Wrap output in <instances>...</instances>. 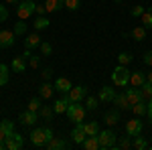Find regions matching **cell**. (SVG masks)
<instances>
[{"instance_id": "bcb514c9", "label": "cell", "mask_w": 152, "mask_h": 150, "mask_svg": "<svg viewBox=\"0 0 152 150\" xmlns=\"http://www.w3.org/2000/svg\"><path fill=\"white\" fill-rule=\"evenodd\" d=\"M142 61H144V65L152 67V51H146V53H144V57H142Z\"/></svg>"}, {"instance_id": "44dd1931", "label": "cell", "mask_w": 152, "mask_h": 150, "mask_svg": "<svg viewBox=\"0 0 152 150\" xmlns=\"http://www.w3.org/2000/svg\"><path fill=\"white\" fill-rule=\"evenodd\" d=\"M144 81H146V75H144L142 71H132V73H130V85L140 87Z\"/></svg>"}, {"instance_id": "681fc988", "label": "cell", "mask_w": 152, "mask_h": 150, "mask_svg": "<svg viewBox=\"0 0 152 150\" xmlns=\"http://www.w3.org/2000/svg\"><path fill=\"white\" fill-rule=\"evenodd\" d=\"M4 2H6V4H18L20 0H4Z\"/></svg>"}, {"instance_id": "f35d334b", "label": "cell", "mask_w": 152, "mask_h": 150, "mask_svg": "<svg viewBox=\"0 0 152 150\" xmlns=\"http://www.w3.org/2000/svg\"><path fill=\"white\" fill-rule=\"evenodd\" d=\"M0 128H2V130H6V134H8V136L14 132V124H12L10 120H2V122H0Z\"/></svg>"}, {"instance_id": "6da1fadb", "label": "cell", "mask_w": 152, "mask_h": 150, "mask_svg": "<svg viewBox=\"0 0 152 150\" xmlns=\"http://www.w3.org/2000/svg\"><path fill=\"white\" fill-rule=\"evenodd\" d=\"M55 134H53V130L51 128H37V130H33L31 132V144L33 146H37V148H43V146H47V142L51 138H53Z\"/></svg>"}, {"instance_id": "d590c367", "label": "cell", "mask_w": 152, "mask_h": 150, "mask_svg": "<svg viewBox=\"0 0 152 150\" xmlns=\"http://www.w3.org/2000/svg\"><path fill=\"white\" fill-rule=\"evenodd\" d=\"M26 110H31V112H39V110H41V100H39V97H31Z\"/></svg>"}, {"instance_id": "30bf717a", "label": "cell", "mask_w": 152, "mask_h": 150, "mask_svg": "<svg viewBox=\"0 0 152 150\" xmlns=\"http://www.w3.org/2000/svg\"><path fill=\"white\" fill-rule=\"evenodd\" d=\"M16 43V35L14 31H0V49L4 47H12Z\"/></svg>"}, {"instance_id": "f907efd6", "label": "cell", "mask_w": 152, "mask_h": 150, "mask_svg": "<svg viewBox=\"0 0 152 150\" xmlns=\"http://www.w3.org/2000/svg\"><path fill=\"white\" fill-rule=\"evenodd\" d=\"M146 81H150V83H152V71H148V75H146Z\"/></svg>"}, {"instance_id": "ffe728a7", "label": "cell", "mask_w": 152, "mask_h": 150, "mask_svg": "<svg viewBox=\"0 0 152 150\" xmlns=\"http://www.w3.org/2000/svg\"><path fill=\"white\" fill-rule=\"evenodd\" d=\"M67 105H69V97L65 95V97H59V100H55L53 110H55V114H65V112H67Z\"/></svg>"}, {"instance_id": "cb8c5ba5", "label": "cell", "mask_w": 152, "mask_h": 150, "mask_svg": "<svg viewBox=\"0 0 152 150\" xmlns=\"http://www.w3.org/2000/svg\"><path fill=\"white\" fill-rule=\"evenodd\" d=\"M104 122L107 124V126H116L118 122H120V112H118V110H112V112H107V114L104 116Z\"/></svg>"}, {"instance_id": "f6af8a7d", "label": "cell", "mask_w": 152, "mask_h": 150, "mask_svg": "<svg viewBox=\"0 0 152 150\" xmlns=\"http://www.w3.org/2000/svg\"><path fill=\"white\" fill-rule=\"evenodd\" d=\"M41 75H43V81H49L53 77V69H51V67H45V69L41 71Z\"/></svg>"}, {"instance_id": "4dcf8cb0", "label": "cell", "mask_w": 152, "mask_h": 150, "mask_svg": "<svg viewBox=\"0 0 152 150\" xmlns=\"http://www.w3.org/2000/svg\"><path fill=\"white\" fill-rule=\"evenodd\" d=\"M8 67H6V65H2V63H0V87H4V85H6V83H8V79H10V73H8Z\"/></svg>"}, {"instance_id": "d6986e66", "label": "cell", "mask_w": 152, "mask_h": 150, "mask_svg": "<svg viewBox=\"0 0 152 150\" xmlns=\"http://www.w3.org/2000/svg\"><path fill=\"white\" fill-rule=\"evenodd\" d=\"M41 43H43V41H41V37L37 35V33L26 35V39H24V47H26V49H31V51L37 49V47H41Z\"/></svg>"}, {"instance_id": "7402d4cb", "label": "cell", "mask_w": 152, "mask_h": 150, "mask_svg": "<svg viewBox=\"0 0 152 150\" xmlns=\"http://www.w3.org/2000/svg\"><path fill=\"white\" fill-rule=\"evenodd\" d=\"M65 6V0H45V8L47 12H57Z\"/></svg>"}, {"instance_id": "4fadbf2b", "label": "cell", "mask_w": 152, "mask_h": 150, "mask_svg": "<svg viewBox=\"0 0 152 150\" xmlns=\"http://www.w3.org/2000/svg\"><path fill=\"white\" fill-rule=\"evenodd\" d=\"M126 95H128V102H130L132 105L138 104V102H144L140 87H134V85H132V87H128V89H126Z\"/></svg>"}, {"instance_id": "ba28073f", "label": "cell", "mask_w": 152, "mask_h": 150, "mask_svg": "<svg viewBox=\"0 0 152 150\" xmlns=\"http://www.w3.org/2000/svg\"><path fill=\"white\" fill-rule=\"evenodd\" d=\"M126 134H130L132 138L138 136V134H142V120H138V116L126 122Z\"/></svg>"}, {"instance_id": "5bb4252c", "label": "cell", "mask_w": 152, "mask_h": 150, "mask_svg": "<svg viewBox=\"0 0 152 150\" xmlns=\"http://www.w3.org/2000/svg\"><path fill=\"white\" fill-rule=\"evenodd\" d=\"M85 138H87V134H85V130H83V124H75L73 132H71V140H73L75 144H83Z\"/></svg>"}, {"instance_id": "83f0119b", "label": "cell", "mask_w": 152, "mask_h": 150, "mask_svg": "<svg viewBox=\"0 0 152 150\" xmlns=\"http://www.w3.org/2000/svg\"><path fill=\"white\" fill-rule=\"evenodd\" d=\"M33 24H35L37 31H45V29H49V26H51V20H49L47 16H37Z\"/></svg>"}, {"instance_id": "f1b7e54d", "label": "cell", "mask_w": 152, "mask_h": 150, "mask_svg": "<svg viewBox=\"0 0 152 150\" xmlns=\"http://www.w3.org/2000/svg\"><path fill=\"white\" fill-rule=\"evenodd\" d=\"M120 150H128L132 148V136L130 134H126V136H120V140H118V144H116Z\"/></svg>"}, {"instance_id": "9c48e42d", "label": "cell", "mask_w": 152, "mask_h": 150, "mask_svg": "<svg viewBox=\"0 0 152 150\" xmlns=\"http://www.w3.org/2000/svg\"><path fill=\"white\" fill-rule=\"evenodd\" d=\"M18 120L23 122L24 126H35L37 122H39V112H31V110H24V112H20Z\"/></svg>"}, {"instance_id": "7dc6e473", "label": "cell", "mask_w": 152, "mask_h": 150, "mask_svg": "<svg viewBox=\"0 0 152 150\" xmlns=\"http://www.w3.org/2000/svg\"><path fill=\"white\" fill-rule=\"evenodd\" d=\"M45 12H47V8H45V4H37V14H39V16H43Z\"/></svg>"}, {"instance_id": "484cf974", "label": "cell", "mask_w": 152, "mask_h": 150, "mask_svg": "<svg viewBox=\"0 0 152 150\" xmlns=\"http://www.w3.org/2000/svg\"><path fill=\"white\" fill-rule=\"evenodd\" d=\"M132 148H136V150H146V148H148V140L142 138L140 134H138V136H134V138H132Z\"/></svg>"}, {"instance_id": "e575fe53", "label": "cell", "mask_w": 152, "mask_h": 150, "mask_svg": "<svg viewBox=\"0 0 152 150\" xmlns=\"http://www.w3.org/2000/svg\"><path fill=\"white\" fill-rule=\"evenodd\" d=\"M79 6H81V0H65V8L71 12L79 10Z\"/></svg>"}, {"instance_id": "8d00e7d4", "label": "cell", "mask_w": 152, "mask_h": 150, "mask_svg": "<svg viewBox=\"0 0 152 150\" xmlns=\"http://www.w3.org/2000/svg\"><path fill=\"white\" fill-rule=\"evenodd\" d=\"M14 35H16V37L26 35V23H24V20H20V23L14 24Z\"/></svg>"}, {"instance_id": "ee69618b", "label": "cell", "mask_w": 152, "mask_h": 150, "mask_svg": "<svg viewBox=\"0 0 152 150\" xmlns=\"http://www.w3.org/2000/svg\"><path fill=\"white\" fill-rule=\"evenodd\" d=\"M6 18H8V6L4 2V4H0V23H4Z\"/></svg>"}, {"instance_id": "d4e9b609", "label": "cell", "mask_w": 152, "mask_h": 150, "mask_svg": "<svg viewBox=\"0 0 152 150\" xmlns=\"http://www.w3.org/2000/svg\"><path fill=\"white\" fill-rule=\"evenodd\" d=\"M83 130H85L87 136H97V132H99V124H97V122H83Z\"/></svg>"}, {"instance_id": "ab89813d", "label": "cell", "mask_w": 152, "mask_h": 150, "mask_svg": "<svg viewBox=\"0 0 152 150\" xmlns=\"http://www.w3.org/2000/svg\"><path fill=\"white\" fill-rule=\"evenodd\" d=\"M97 104H99V97H94V95L87 97V110H89V112L97 110Z\"/></svg>"}, {"instance_id": "603a6c76", "label": "cell", "mask_w": 152, "mask_h": 150, "mask_svg": "<svg viewBox=\"0 0 152 150\" xmlns=\"http://www.w3.org/2000/svg\"><path fill=\"white\" fill-rule=\"evenodd\" d=\"M81 146L85 150H99V140H97V136H87Z\"/></svg>"}, {"instance_id": "2e32d148", "label": "cell", "mask_w": 152, "mask_h": 150, "mask_svg": "<svg viewBox=\"0 0 152 150\" xmlns=\"http://www.w3.org/2000/svg\"><path fill=\"white\" fill-rule=\"evenodd\" d=\"M71 87H73V85H71V81L67 79V77H57V79H55V89H57V91L69 93Z\"/></svg>"}, {"instance_id": "277c9868", "label": "cell", "mask_w": 152, "mask_h": 150, "mask_svg": "<svg viewBox=\"0 0 152 150\" xmlns=\"http://www.w3.org/2000/svg\"><path fill=\"white\" fill-rule=\"evenodd\" d=\"M97 140H99V148H116L118 144V134L114 130H99L97 132Z\"/></svg>"}, {"instance_id": "816d5d0a", "label": "cell", "mask_w": 152, "mask_h": 150, "mask_svg": "<svg viewBox=\"0 0 152 150\" xmlns=\"http://www.w3.org/2000/svg\"><path fill=\"white\" fill-rule=\"evenodd\" d=\"M116 2H118V4H120V2H122V0H116Z\"/></svg>"}, {"instance_id": "8992f818", "label": "cell", "mask_w": 152, "mask_h": 150, "mask_svg": "<svg viewBox=\"0 0 152 150\" xmlns=\"http://www.w3.org/2000/svg\"><path fill=\"white\" fill-rule=\"evenodd\" d=\"M23 146H24L23 134H16V132H12L10 136L6 138V150H20Z\"/></svg>"}, {"instance_id": "60d3db41", "label": "cell", "mask_w": 152, "mask_h": 150, "mask_svg": "<svg viewBox=\"0 0 152 150\" xmlns=\"http://www.w3.org/2000/svg\"><path fill=\"white\" fill-rule=\"evenodd\" d=\"M51 53H53V45L47 43V41H43L41 43V55H51Z\"/></svg>"}, {"instance_id": "5b68a950", "label": "cell", "mask_w": 152, "mask_h": 150, "mask_svg": "<svg viewBox=\"0 0 152 150\" xmlns=\"http://www.w3.org/2000/svg\"><path fill=\"white\" fill-rule=\"evenodd\" d=\"M35 12H37V4L33 0H23V2H18V6H16V16H18L20 20L31 18Z\"/></svg>"}, {"instance_id": "ac0fdd59", "label": "cell", "mask_w": 152, "mask_h": 150, "mask_svg": "<svg viewBox=\"0 0 152 150\" xmlns=\"http://www.w3.org/2000/svg\"><path fill=\"white\" fill-rule=\"evenodd\" d=\"M12 71H16V73H24L26 71V59L23 57V55H18V57L12 59Z\"/></svg>"}, {"instance_id": "c3c4849f", "label": "cell", "mask_w": 152, "mask_h": 150, "mask_svg": "<svg viewBox=\"0 0 152 150\" xmlns=\"http://www.w3.org/2000/svg\"><path fill=\"white\" fill-rule=\"evenodd\" d=\"M146 104H148V112H146V116L150 118V124H152V97L148 100V102H146Z\"/></svg>"}, {"instance_id": "74e56055", "label": "cell", "mask_w": 152, "mask_h": 150, "mask_svg": "<svg viewBox=\"0 0 152 150\" xmlns=\"http://www.w3.org/2000/svg\"><path fill=\"white\" fill-rule=\"evenodd\" d=\"M132 55H130V53H120V55H118V63H120V65H130V63H132Z\"/></svg>"}, {"instance_id": "836d02e7", "label": "cell", "mask_w": 152, "mask_h": 150, "mask_svg": "<svg viewBox=\"0 0 152 150\" xmlns=\"http://www.w3.org/2000/svg\"><path fill=\"white\" fill-rule=\"evenodd\" d=\"M132 37H134L136 41H144V39H146V29H144V26H134V29H132Z\"/></svg>"}, {"instance_id": "8fae6325", "label": "cell", "mask_w": 152, "mask_h": 150, "mask_svg": "<svg viewBox=\"0 0 152 150\" xmlns=\"http://www.w3.org/2000/svg\"><path fill=\"white\" fill-rule=\"evenodd\" d=\"M53 91H55V85L51 81H43V85L39 87V97L41 100H51L53 97Z\"/></svg>"}, {"instance_id": "b9f144b4", "label": "cell", "mask_w": 152, "mask_h": 150, "mask_svg": "<svg viewBox=\"0 0 152 150\" xmlns=\"http://www.w3.org/2000/svg\"><path fill=\"white\" fill-rule=\"evenodd\" d=\"M144 10H146L144 6H132V8H130V14H132V16H136V18H140L142 14H144Z\"/></svg>"}, {"instance_id": "4316f807", "label": "cell", "mask_w": 152, "mask_h": 150, "mask_svg": "<svg viewBox=\"0 0 152 150\" xmlns=\"http://www.w3.org/2000/svg\"><path fill=\"white\" fill-rule=\"evenodd\" d=\"M132 112H134V116L142 118V116H146V112H148V104L146 102H138V104L132 105Z\"/></svg>"}, {"instance_id": "d6a6232c", "label": "cell", "mask_w": 152, "mask_h": 150, "mask_svg": "<svg viewBox=\"0 0 152 150\" xmlns=\"http://www.w3.org/2000/svg\"><path fill=\"white\" fill-rule=\"evenodd\" d=\"M140 20H142V26L144 29H152V10H144Z\"/></svg>"}, {"instance_id": "9a60e30c", "label": "cell", "mask_w": 152, "mask_h": 150, "mask_svg": "<svg viewBox=\"0 0 152 150\" xmlns=\"http://www.w3.org/2000/svg\"><path fill=\"white\" fill-rule=\"evenodd\" d=\"M67 146H69V142H67V140L55 138V136H53V138L47 142V146H45V148H49V150H63V148H67Z\"/></svg>"}, {"instance_id": "52a82bcc", "label": "cell", "mask_w": 152, "mask_h": 150, "mask_svg": "<svg viewBox=\"0 0 152 150\" xmlns=\"http://www.w3.org/2000/svg\"><path fill=\"white\" fill-rule=\"evenodd\" d=\"M85 95H87V87H83V85H73L71 91L67 93L69 102H83Z\"/></svg>"}, {"instance_id": "7c38bea8", "label": "cell", "mask_w": 152, "mask_h": 150, "mask_svg": "<svg viewBox=\"0 0 152 150\" xmlns=\"http://www.w3.org/2000/svg\"><path fill=\"white\" fill-rule=\"evenodd\" d=\"M97 97H99V102L107 104V102H114V97H116V91H114V87H110V85H104V87L99 89V93H97Z\"/></svg>"}, {"instance_id": "1f68e13d", "label": "cell", "mask_w": 152, "mask_h": 150, "mask_svg": "<svg viewBox=\"0 0 152 150\" xmlns=\"http://www.w3.org/2000/svg\"><path fill=\"white\" fill-rule=\"evenodd\" d=\"M53 114H55V110L49 108V105H41V110H39V116L43 120H53Z\"/></svg>"}, {"instance_id": "f546056e", "label": "cell", "mask_w": 152, "mask_h": 150, "mask_svg": "<svg viewBox=\"0 0 152 150\" xmlns=\"http://www.w3.org/2000/svg\"><path fill=\"white\" fill-rule=\"evenodd\" d=\"M140 91H142V97H144V102H148L152 97V83L150 81H144L140 85Z\"/></svg>"}, {"instance_id": "3957f363", "label": "cell", "mask_w": 152, "mask_h": 150, "mask_svg": "<svg viewBox=\"0 0 152 150\" xmlns=\"http://www.w3.org/2000/svg\"><path fill=\"white\" fill-rule=\"evenodd\" d=\"M65 114H67V118L73 124H83V120H85V105L81 102H69Z\"/></svg>"}, {"instance_id": "e0dca14e", "label": "cell", "mask_w": 152, "mask_h": 150, "mask_svg": "<svg viewBox=\"0 0 152 150\" xmlns=\"http://www.w3.org/2000/svg\"><path fill=\"white\" fill-rule=\"evenodd\" d=\"M114 104H116L120 110H132V104L128 102V95H126V91H124V93H116Z\"/></svg>"}, {"instance_id": "7a4b0ae2", "label": "cell", "mask_w": 152, "mask_h": 150, "mask_svg": "<svg viewBox=\"0 0 152 150\" xmlns=\"http://www.w3.org/2000/svg\"><path fill=\"white\" fill-rule=\"evenodd\" d=\"M130 73H132V71L128 69V65H120V63H118V67L112 71V83H114L116 87H126L130 83Z\"/></svg>"}, {"instance_id": "7bdbcfd3", "label": "cell", "mask_w": 152, "mask_h": 150, "mask_svg": "<svg viewBox=\"0 0 152 150\" xmlns=\"http://www.w3.org/2000/svg\"><path fill=\"white\" fill-rule=\"evenodd\" d=\"M28 65H31L33 69H39V65H41V57H39V55H31V57H28Z\"/></svg>"}]
</instances>
